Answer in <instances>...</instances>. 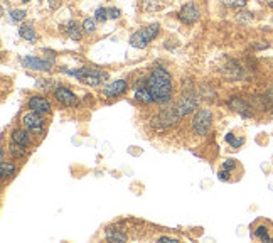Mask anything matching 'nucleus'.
Wrapping results in <instances>:
<instances>
[{
	"instance_id": "obj_1",
	"label": "nucleus",
	"mask_w": 273,
	"mask_h": 243,
	"mask_svg": "<svg viewBox=\"0 0 273 243\" xmlns=\"http://www.w3.org/2000/svg\"><path fill=\"white\" fill-rule=\"evenodd\" d=\"M147 86L152 93L154 103L165 105L172 98V74L164 66L152 68L149 78H147Z\"/></svg>"
},
{
	"instance_id": "obj_2",
	"label": "nucleus",
	"mask_w": 273,
	"mask_h": 243,
	"mask_svg": "<svg viewBox=\"0 0 273 243\" xmlns=\"http://www.w3.org/2000/svg\"><path fill=\"white\" fill-rule=\"evenodd\" d=\"M61 71L69 76H74L76 79H79L81 83L90 86H100L108 79V73H105V71L98 70L94 66H83V68H76V70H66L64 68Z\"/></svg>"
},
{
	"instance_id": "obj_3",
	"label": "nucleus",
	"mask_w": 273,
	"mask_h": 243,
	"mask_svg": "<svg viewBox=\"0 0 273 243\" xmlns=\"http://www.w3.org/2000/svg\"><path fill=\"white\" fill-rule=\"evenodd\" d=\"M159 34H160V25L159 24H150V25H147V27H142V29L135 30L130 36V46L135 49H143V48H147Z\"/></svg>"
},
{
	"instance_id": "obj_4",
	"label": "nucleus",
	"mask_w": 273,
	"mask_h": 243,
	"mask_svg": "<svg viewBox=\"0 0 273 243\" xmlns=\"http://www.w3.org/2000/svg\"><path fill=\"white\" fill-rule=\"evenodd\" d=\"M192 130H194L196 135L206 137L211 132L212 127V112L209 108H201L197 110L192 117Z\"/></svg>"
},
{
	"instance_id": "obj_5",
	"label": "nucleus",
	"mask_w": 273,
	"mask_h": 243,
	"mask_svg": "<svg viewBox=\"0 0 273 243\" xmlns=\"http://www.w3.org/2000/svg\"><path fill=\"white\" fill-rule=\"evenodd\" d=\"M22 125L27 128L30 134L39 135V137L44 135V125H46L44 115L39 112H36V110H29L27 113L22 115Z\"/></svg>"
},
{
	"instance_id": "obj_6",
	"label": "nucleus",
	"mask_w": 273,
	"mask_h": 243,
	"mask_svg": "<svg viewBox=\"0 0 273 243\" xmlns=\"http://www.w3.org/2000/svg\"><path fill=\"white\" fill-rule=\"evenodd\" d=\"M196 108H197V97L194 95V91H192V90L184 91V93H182V98H181L179 105L176 106L179 117L189 115V113L194 112Z\"/></svg>"
},
{
	"instance_id": "obj_7",
	"label": "nucleus",
	"mask_w": 273,
	"mask_h": 243,
	"mask_svg": "<svg viewBox=\"0 0 273 243\" xmlns=\"http://www.w3.org/2000/svg\"><path fill=\"white\" fill-rule=\"evenodd\" d=\"M134 98L142 105L154 103V98H152V93L147 86V78H138L134 83Z\"/></svg>"
},
{
	"instance_id": "obj_8",
	"label": "nucleus",
	"mask_w": 273,
	"mask_h": 243,
	"mask_svg": "<svg viewBox=\"0 0 273 243\" xmlns=\"http://www.w3.org/2000/svg\"><path fill=\"white\" fill-rule=\"evenodd\" d=\"M199 17H201V10L194 2H189L185 5H182V9L177 14V19H179L182 24H187V25L196 24L199 21Z\"/></svg>"
},
{
	"instance_id": "obj_9",
	"label": "nucleus",
	"mask_w": 273,
	"mask_h": 243,
	"mask_svg": "<svg viewBox=\"0 0 273 243\" xmlns=\"http://www.w3.org/2000/svg\"><path fill=\"white\" fill-rule=\"evenodd\" d=\"M22 66L32 71H51L54 66V59H41L36 56H25L24 59H21Z\"/></svg>"
},
{
	"instance_id": "obj_10",
	"label": "nucleus",
	"mask_w": 273,
	"mask_h": 243,
	"mask_svg": "<svg viewBox=\"0 0 273 243\" xmlns=\"http://www.w3.org/2000/svg\"><path fill=\"white\" fill-rule=\"evenodd\" d=\"M52 95H54L56 101H58L59 105H63V106L74 108V106H78V103H79L78 97H76V95L69 88H66V86H58V88L52 91Z\"/></svg>"
},
{
	"instance_id": "obj_11",
	"label": "nucleus",
	"mask_w": 273,
	"mask_h": 243,
	"mask_svg": "<svg viewBox=\"0 0 273 243\" xmlns=\"http://www.w3.org/2000/svg\"><path fill=\"white\" fill-rule=\"evenodd\" d=\"M128 90V83L127 79H116V81H112L108 85L103 86V97L112 100V98H118L121 95H125Z\"/></svg>"
},
{
	"instance_id": "obj_12",
	"label": "nucleus",
	"mask_w": 273,
	"mask_h": 243,
	"mask_svg": "<svg viewBox=\"0 0 273 243\" xmlns=\"http://www.w3.org/2000/svg\"><path fill=\"white\" fill-rule=\"evenodd\" d=\"M179 113H177V110H164V112H160L159 115L154 117V120H152V125L154 127H169V125H174L177 120H179Z\"/></svg>"
},
{
	"instance_id": "obj_13",
	"label": "nucleus",
	"mask_w": 273,
	"mask_h": 243,
	"mask_svg": "<svg viewBox=\"0 0 273 243\" xmlns=\"http://www.w3.org/2000/svg\"><path fill=\"white\" fill-rule=\"evenodd\" d=\"M27 108L29 110H36V112L43 113V115H49L52 110V105L47 98L41 97V95H34L27 100Z\"/></svg>"
},
{
	"instance_id": "obj_14",
	"label": "nucleus",
	"mask_w": 273,
	"mask_h": 243,
	"mask_svg": "<svg viewBox=\"0 0 273 243\" xmlns=\"http://www.w3.org/2000/svg\"><path fill=\"white\" fill-rule=\"evenodd\" d=\"M228 105H229L231 110H234L236 113H240V115L245 117V119H250V117H251V106L248 105V101H245V100H243V98H240V97L229 98Z\"/></svg>"
},
{
	"instance_id": "obj_15",
	"label": "nucleus",
	"mask_w": 273,
	"mask_h": 243,
	"mask_svg": "<svg viewBox=\"0 0 273 243\" xmlns=\"http://www.w3.org/2000/svg\"><path fill=\"white\" fill-rule=\"evenodd\" d=\"M61 30H64V34H66L68 37H69L71 41H81L83 37V27H79V24L76 21H68L64 22L63 25H61Z\"/></svg>"
},
{
	"instance_id": "obj_16",
	"label": "nucleus",
	"mask_w": 273,
	"mask_h": 243,
	"mask_svg": "<svg viewBox=\"0 0 273 243\" xmlns=\"http://www.w3.org/2000/svg\"><path fill=\"white\" fill-rule=\"evenodd\" d=\"M10 139H12V142H17V144H22V146L29 147L30 146V135H29V130L27 128H14L12 134H10Z\"/></svg>"
},
{
	"instance_id": "obj_17",
	"label": "nucleus",
	"mask_w": 273,
	"mask_h": 243,
	"mask_svg": "<svg viewBox=\"0 0 273 243\" xmlns=\"http://www.w3.org/2000/svg\"><path fill=\"white\" fill-rule=\"evenodd\" d=\"M19 36L24 41H27V43H36L37 41V32L30 24H21V27H19Z\"/></svg>"
},
{
	"instance_id": "obj_18",
	"label": "nucleus",
	"mask_w": 273,
	"mask_h": 243,
	"mask_svg": "<svg viewBox=\"0 0 273 243\" xmlns=\"http://www.w3.org/2000/svg\"><path fill=\"white\" fill-rule=\"evenodd\" d=\"M15 174H17V166L14 162L3 161L2 159V164H0V176H2V179H10Z\"/></svg>"
},
{
	"instance_id": "obj_19",
	"label": "nucleus",
	"mask_w": 273,
	"mask_h": 243,
	"mask_svg": "<svg viewBox=\"0 0 273 243\" xmlns=\"http://www.w3.org/2000/svg\"><path fill=\"white\" fill-rule=\"evenodd\" d=\"M253 237L258 238L260 242H273V237L270 235V230H268L267 225H258L255 230H253Z\"/></svg>"
},
{
	"instance_id": "obj_20",
	"label": "nucleus",
	"mask_w": 273,
	"mask_h": 243,
	"mask_svg": "<svg viewBox=\"0 0 273 243\" xmlns=\"http://www.w3.org/2000/svg\"><path fill=\"white\" fill-rule=\"evenodd\" d=\"M9 154L12 155L14 159H24L25 154H27V149H25V146H22V144L12 142L9 146Z\"/></svg>"
},
{
	"instance_id": "obj_21",
	"label": "nucleus",
	"mask_w": 273,
	"mask_h": 243,
	"mask_svg": "<svg viewBox=\"0 0 273 243\" xmlns=\"http://www.w3.org/2000/svg\"><path fill=\"white\" fill-rule=\"evenodd\" d=\"M105 238L108 242H127V235L121 233V230H115V228H108L105 231Z\"/></svg>"
},
{
	"instance_id": "obj_22",
	"label": "nucleus",
	"mask_w": 273,
	"mask_h": 243,
	"mask_svg": "<svg viewBox=\"0 0 273 243\" xmlns=\"http://www.w3.org/2000/svg\"><path fill=\"white\" fill-rule=\"evenodd\" d=\"M226 142L229 144V147L231 149H240V147L245 144V137H238V135H234L233 132H229V134H226Z\"/></svg>"
},
{
	"instance_id": "obj_23",
	"label": "nucleus",
	"mask_w": 273,
	"mask_h": 243,
	"mask_svg": "<svg viewBox=\"0 0 273 243\" xmlns=\"http://www.w3.org/2000/svg\"><path fill=\"white\" fill-rule=\"evenodd\" d=\"M94 19H96V22H100V24H103L110 19L108 15V7H98L96 10H94Z\"/></svg>"
},
{
	"instance_id": "obj_24",
	"label": "nucleus",
	"mask_w": 273,
	"mask_h": 243,
	"mask_svg": "<svg viewBox=\"0 0 273 243\" xmlns=\"http://www.w3.org/2000/svg\"><path fill=\"white\" fill-rule=\"evenodd\" d=\"M83 30H85L86 34H94L96 32V19H85V22H83Z\"/></svg>"
},
{
	"instance_id": "obj_25",
	"label": "nucleus",
	"mask_w": 273,
	"mask_h": 243,
	"mask_svg": "<svg viewBox=\"0 0 273 243\" xmlns=\"http://www.w3.org/2000/svg\"><path fill=\"white\" fill-rule=\"evenodd\" d=\"M25 10H22V9H14V10H10L9 12V17H10V21L12 22H22L25 19Z\"/></svg>"
},
{
	"instance_id": "obj_26",
	"label": "nucleus",
	"mask_w": 273,
	"mask_h": 243,
	"mask_svg": "<svg viewBox=\"0 0 273 243\" xmlns=\"http://www.w3.org/2000/svg\"><path fill=\"white\" fill-rule=\"evenodd\" d=\"M223 3L231 9H243L248 3V0H223Z\"/></svg>"
},
{
	"instance_id": "obj_27",
	"label": "nucleus",
	"mask_w": 273,
	"mask_h": 243,
	"mask_svg": "<svg viewBox=\"0 0 273 243\" xmlns=\"http://www.w3.org/2000/svg\"><path fill=\"white\" fill-rule=\"evenodd\" d=\"M52 81H54V79H39V81H37V86L44 91H54L56 88H52Z\"/></svg>"
},
{
	"instance_id": "obj_28",
	"label": "nucleus",
	"mask_w": 273,
	"mask_h": 243,
	"mask_svg": "<svg viewBox=\"0 0 273 243\" xmlns=\"http://www.w3.org/2000/svg\"><path fill=\"white\" fill-rule=\"evenodd\" d=\"M236 166H238V162L234 161V159H226L225 162H223V169H226V170H233V169H236Z\"/></svg>"
},
{
	"instance_id": "obj_29",
	"label": "nucleus",
	"mask_w": 273,
	"mask_h": 243,
	"mask_svg": "<svg viewBox=\"0 0 273 243\" xmlns=\"http://www.w3.org/2000/svg\"><path fill=\"white\" fill-rule=\"evenodd\" d=\"M108 15H110V19H120V9H116V7H108Z\"/></svg>"
},
{
	"instance_id": "obj_30",
	"label": "nucleus",
	"mask_w": 273,
	"mask_h": 243,
	"mask_svg": "<svg viewBox=\"0 0 273 243\" xmlns=\"http://www.w3.org/2000/svg\"><path fill=\"white\" fill-rule=\"evenodd\" d=\"M218 179H219V181H229V170L221 169V170L218 172Z\"/></svg>"
},
{
	"instance_id": "obj_31",
	"label": "nucleus",
	"mask_w": 273,
	"mask_h": 243,
	"mask_svg": "<svg viewBox=\"0 0 273 243\" xmlns=\"http://www.w3.org/2000/svg\"><path fill=\"white\" fill-rule=\"evenodd\" d=\"M157 242H177V238H174V237H159Z\"/></svg>"
},
{
	"instance_id": "obj_32",
	"label": "nucleus",
	"mask_w": 273,
	"mask_h": 243,
	"mask_svg": "<svg viewBox=\"0 0 273 243\" xmlns=\"http://www.w3.org/2000/svg\"><path fill=\"white\" fill-rule=\"evenodd\" d=\"M253 48L255 49H263V48H268V44L265 43V44H253Z\"/></svg>"
},
{
	"instance_id": "obj_33",
	"label": "nucleus",
	"mask_w": 273,
	"mask_h": 243,
	"mask_svg": "<svg viewBox=\"0 0 273 243\" xmlns=\"http://www.w3.org/2000/svg\"><path fill=\"white\" fill-rule=\"evenodd\" d=\"M265 3H267L270 9H273V0H265Z\"/></svg>"
},
{
	"instance_id": "obj_34",
	"label": "nucleus",
	"mask_w": 273,
	"mask_h": 243,
	"mask_svg": "<svg viewBox=\"0 0 273 243\" xmlns=\"http://www.w3.org/2000/svg\"><path fill=\"white\" fill-rule=\"evenodd\" d=\"M22 2H24V3H27V2H30V0H22Z\"/></svg>"
}]
</instances>
